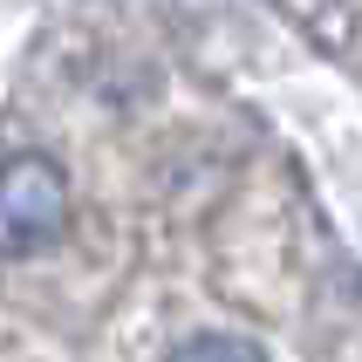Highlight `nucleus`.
<instances>
[{"mask_svg": "<svg viewBox=\"0 0 362 362\" xmlns=\"http://www.w3.org/2000/svg\"><path fill=\"white\" fill-rule=\"evenodd\" d=\"M69 226V178L48 158L21 151L0 164V253H41Z\"/></svg>", "mask_w": 362, "mask_h": 362, "instance_id": "nucleus-1", "label": "nucleus"}, {"mask_svg": "<svg viewBox=\"0 0 362 362\" xmlns=\"http://www.w3.org/2000/svg\"><path fill=\"white\" fill-rule=\"evenodd\" d=\"M164 362H267V356H260V342H253V335H219V328H212V335L178 342Z\"/></svg>", "mask_w": 362, "mask_h": 362, "instance_id": "nucleus-2", "label": "nucleus"}]
</instances>
